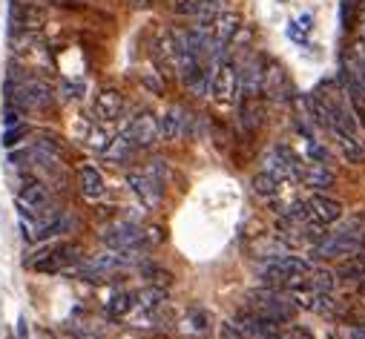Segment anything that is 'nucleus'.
Listing matches in <instances>:
<instances>
[{"instance_id":"f257e3e1","label":"nucleus","mask_w":365,"mask_h":339,"mask_svg":"<svg viewBox=\"0 0 365 339\" xmlns=\"http://www.w3.org/2000/svg\"><path fill=\"white\" fill-rule=\"evenodd\" d=\"M245 311L250 316H256L262 322H267V325L274 328H282L288 325V322H294V314H296V305L291 302L288 290H279V287H256L250 290V294L245 296Z\"/></svg>"},{"instance_id":"f03ea898","label":"nucleus","mask_w":365,"mask_h":339,"mask_svg":"<svg viewBox=\"0 0 365 339\" xmlns=\"http://www.w3.org/2000/svg\"><path fill=\"white\" fill-rule=\"evenodd\" d=\"M362 239L365 230H360L357 224H342L340 230H331L325 233L313 248H308L311 262H342L348 256H354L362 250Z\"/></svg>"},{"instance_id":"7ed1b4c3","label":"nucleus","mask_w":365,"mask_h":339,"mask_svg":"<svg viewBox=\"0 0 365 339\" xmlns=\"http://www.w3.org/2000/svg\"><path fill=\"white\" fill-rule=\"evenodd\" d=\"M167 164L162 158H153L147 167H141V170H133L130 175H126V184H130V190L138 196V201L144 204L147 210H155V207H162L164 201V187H167Z\"/></svg>"},{"instance_id":"20e7f679","label":"nucleus","mask_w":365,"mask_h":339,"mask_svg":"<svg viewBox=\"0 0 365 339\" xmlns=\"http://www.w3.org/2000/svg\"><path fill=\"white\" fill-rule=\"evenodd\" d=\"M311 259H302L296 253H285L279 259H267L259 265V279L265 287H279V290H288L294 285H299L305 279V273L311 270Z\"/></svg>"},{"instance_id":"39448f33","label":"nucleus","mask_w":365,"mask_h":339,"mask_svg":"<svg viewBox=\"0 0 365 339\" xmlns=\"http://www.w3.org/2000/svg\"><path fill=\"white\" fill-rule=\"evenodd\" d=\"M141 262V250H104V253H95L89 256V259H84L81 265H78L75 276L78 279H89V282H98V279H109L115 276V273L126 270Z\"/></svg>"},{"instance_id":"423d86ee","label":"nucleus","mask_w":365,"mask_h":339,"mask_svg":"<svg viewBox=\"0 0 365 339\" xmlns=\"http://www.w3.org/2000/svg\"><path fill=\"white\" fill-rule=\"evenodd\" d=\"M9 98L18 112H43L55 104V92L41 78H21L9 80Z\"/></svg>"},{"instance_id":"0eeeda50","label":"nucleus","mask_w":365,"mask_h":339,"mask_svg":"<svg viewBox=\"0 0 365 339\" xmlns=\"http://www.w3.org/2000/svg\"><path fill=\"white\" fill-rule=\"evenodd\" d=\"M81 262H84L81 248L67 241V245H49L38 250L35 256H29L26 265L38 273H75Z\"/></svg>"},{"instance_id":"6e6552de","label":"nucleus","mask_w":365,"mask_h":339,"mask_svg":"<svg viewBox=\"0 0 365 339\" xmlns=\"http://www.w3.org/2000/svg\"><path fill=\"white\" fill-rule=\"evenodd\" d=\"M101 241L109 248V250H147V233L141 228L138 221L133 219H121L115 224H107L101 230Z\"/></svg>"},{"instance_id":"1a4fd4ad","label":"nucleus","mask_w":365,"mask_h":339,"mask_svg":"<svg viewBox=\"0 0 365 339\" xmlns=\"http://www.w3.org/2000/svg\"><path fill=\"white\" fill-rule=\"evenodd\" d=\"M210 98L213 104L219 107H233L236 101H239V69H236L233 61H221L213 67L210 72Z\"/></svg>"},{"instance_id":"9d476101","label":"nucleus","mask_w":365,"mask_h":339,"mask_svg":"<svg viewBox=\"0 0 365 339\" xmlns=\"http://www.w3.org/2000/svg\"><path fill=\"white\" fill-rule=\"evenodd\" d=\"M299 161H302V158H299L291 147H285V144H274V147L265 150V155H262V170L267 175H274L276 182L291 184V182H296Z\"/></svg>"},{"instance_id":"9b49d317","label":"nucleus","mask_w":365,"mask_h":339,"mask_svg":"<svg viewBox=\"0 0 365 339\" xmlns=\"http://www.w3.org/2000/svg\"><path fill=\"white\" fill-rule=\"evenodd\" d=\"M18 210H21V216L29 219V221H38L43 216H49L52 213V193L46 190L41 182H29L18 193Z\"/></svg>"},{"instance_id":"f8f14e48","label":"nucleus","mask_w":365,"mask_h":339,"mask_svg":"<svg viewBox=\"0 0 365 339\" xmlns=\"http://www.w3.org/2000/svg\"><path fill=\"white\" fill-rule=\"evenodd\" d=\"M299 210H302L305 221L320 224V228H328L342 219V204L337 199H328L325 193H311L308 199L299 201Z\"/></svg>"},{"instance_id":"ddd939ff","label":"nucleus","mask_w":365,"mask_h":339,"mask_svg":"<svg viewBox=\"0 0 365 339\" xmlns=\"http://www.w3.org/2000/svg\"><path fill=\"white\" fill-rule=\"evenodd\" d=\"M236 69H239V92L245 95V98H262L267 61L262 55H247L242 67L236 63Z\"/></svg>"},{"instance_id":"4468645a","label":"nucleus","mask_w":365,"mask_h":339,"mask_svg":"<svg viewBox=\"0 0 365 339\" xmlns=\"http://www.w3.org/2000/svg\"><path fill=\"white\" fill-rule=\"evenodd\" d=\"M296 182L305 184L313 193H325V190L334 187L337 175L328 164H316V161H305L302 158V161H299V167H296Z\"/></svg>"},{"instance_id":"2eb2a0df","label":"nucleus","mask_w":365,"mask_h":339,"mask_svg":"<svg viewBox=\"0 0 365 339\" xmlns=\"http://www.w3.org/2000/svg\"><path fill=\"white\" fill-rule=\"evenodd\" d=\"M124 135L133 147H153L155 141H162V135H158V118L153 116V112H141V116H135L130 121Z\"/></svg>"},{"instance_id":"dca6fc26","label":"nucleus","mask_w":365,"mask_h":339,"mask_svg":"<svg viewBox=\"0 0 365 339\" xmlns=\"http://www.w3.org/2000/svg\"><path fill=\"white\" fill-rule=\"evenodd\" d=\"M190 121H193V116H190L184 107H170V109H164V116L158 118V135H162V141H176V138L187 135Z\"/></svg>"},{"instance_id":"f3484780","label":"nucleus","mask_w":365,"mask_h":339,"mask_svg":"<svg viewBox=\"0 0 365 339\" xmlns=\"http://www.w3.org/2000/svg\"><path fill=\"white\" fill-rule=\"evenodd\" d=\"M262 95H265V98L271 101V104L291 101V95H294V89H291V80H288V75H285V69L279 67V63H274V67L265 72Z\"/></svg>"},{"instance_id":"a211bd4d","label":"nucleus","mask_w":365,"mask_h":339,"mask_svg":"<svg viewBox=\"0 0 365 339\" xmlns=\"http://www.w3.org/2000/svg\"><path fill=\"white\" fill-rule=\"evenodd\" d=\"M121 112H124V95L118 89H101L98 95H95V101H92L95 121L109 124V121L121 118Z\"/></svg>"},{"instance_id":"6ab92c4d","label":"nucleus","mask_w":365,"mask_h":339,"mask_svg":"<svg viewBox=\"0 0 365 339\" xmlns=\"http://www.w3.org/2000/svg\"><path fill=\"white\" fill-rule=\"evenodd\" d=\"M181 331L190 333L193 339H204L210 331H213V316L208 308H199V305H193V308H187L184 316H181Z\"/></svg>"},{"instance_id":"aec40b11","label":"nucleus","mask_w":365,"mask_h":339,"mask_svg":"<svg viewBox=\"0 0 365 339\" xmlns=\"http://www.w3.org/2000/svg\"><path fill=\"white\" fill-rule=\"evenodd\" d=\"M331 138H334V144H337V150H340L342 161H348V164H354V167L365 161V147H362L360 135L342 133V130H331Z\"/></svg>"},{"instance_id":"412c9836","label":"nucleus","mask_w":365,"mask_h":339,"mask_svg":"<svg viewBox=\"0 0 365 339\" xmlns=\"http://www.w3.org/2000/svg\"><path fill=\"white\" fill-rule=\"evenodd\" d=\"M337 282H351V285H365V250L348 256V259L337 262L334 267Z\"/></svg>"},{"instance_id":"4be33fe9","label":"nucleus","mask_w":365,"mask_h":339,"mask_svg":"<svg viewBox=\"0 0 365 339\" xmlns=\"http://www.w3.org/2000/svg\"><path fill=\"white\" fill-rule=\"evenodd\" d=\"M78 190H81V196L89 199V201H98L104 193H107V184H104V175L95 170V167H81L78 170Z\"/></svg>"},{"instance_id":"5701e85b","label":"nucleus","mask_w":365,"mask_h":339,"mask_svg":"<svg viewBox=\"0 0 365 339\" xmlns=\"http://www.w3.org/2000/svg\"><path fill=\"white\" fill-rule=\"evenodd\" d=\"M63 333L69 339H107L109 328L101 325V322H89V319H69L63 325Z\"/></svg>"},{"instance_id":"b1692460","label":"nucleus","mask_w":365,"mask_h":339,"mask_svg":"<svg viewBox=\"0 0 365 339\" xmlns=\"http://www.w3.org/2000/svg\"><path fill=\"white\" fill-rule=\"evenodd\" d=\"M133 308H135V290L121 287L107 299V316L109 319H126L133 314Z\"/></svg>"},{"instance_id":"393cba45","label":"nucleus","mask_w":365,"mask_h":339,"mask_svg":"<svg viewBox=\"0 0 365 339\" xmlns=\"http://www.w3.org/2000/svg\"><path fill=\"white\" fill-rule=\"evenodd\" d=\"M305 287H313V290H322V294H334L337 287V276L331 267H322V265H311V270L305 273V279L299 282Z\"/></svg>"},{"instance_id":"a878e982","label":"nucleus","mask_w":365,"mask_h":339,"mask_svg":"<svg viewBox=\"0 0 365 339\" xmlns=\"http://www.w3.org/2000/svg\"><path fill=\"white\" fill-rule=\"evenodd\" d=\"M250 187H253V193H256L259 199H265V201H279L282 190H285V184H282V182H276L274 175H267L265 170H262V173H256V175H253Z\"/></svg>"},{"instance_id":"bb28decb","label":"nucleus","mask_w":365,"mask_h":339,"mask_svg":"<svg viewBox=\"0 0 365 339\" xmlns=\"http://www.w3.org/2000/svg\"><path fill=\"white\" fill-rule=\"evenodd\" d=\"M210 72H213L210 63H199V67H196L193 72L184 75L181 80H184L187 92H190V95H196V98H201V95H208V89H210Z\"/></svg>"},{"instance_id":"cd10ccee","label":"nucleus","mask_w":365,"mask_h":339,"mask_svg":"<svg viewBox=\"0 0 365 339\" xmlns=\"http://www.w3.org/2000/svg\"><path fill=\"white\" fill-rule=\"evenodd\" d=\"M285 253H294L285 241L279 239V236H274V239H259L256 245H253V256H259L262 262H267V259H279V256H285Z\"/></svg>"},{"instance_id":"c85d7f7f","label":"nucleus","mask_w":365,"mask_h":339,"mask_svg":"<svg viewBox=\"0 0 365 339\" xmlns=\"http://www.w3.org/2000/svg\"><path fill=\"white\" fill-rule=\"evenodd\" d=\"M262 98H245V104H242V112H239V116H242V124L247 127V130L253 133V130H259V127H262Z\"/></svg>"},{"instance_id":"c756f323","label":"nucleus","mask_w":365,"mask_h":339,"mask_svg":"<svg viewBox=\"0 0 365 339\" xmlns=\"http://www.w3.org/2000/svg\"><path fill=\"white\" fill-rule=\"evenodd\" d=\"M84 141L89 144V147H92L95 153H104V150H107V144L113 141V138L107 135V130H104V124H101V121H98V124L89 121V124H87V135H84Z\"/></svg>"},{"instance_id":"7c9ffc66","label":"nucleus","mask_w":365,"mask_h":339,"mask_svg":"<svg viewBox=\"0 0 365 339\" xmlns=\"http://www.w3.org/2000/svg\"><path fill=\"white\" fill-rule=\"evenodd\" d=\"M133 150H135V147H133V144H130V141H126V135L121 133V135H115L113 141H109V144H107V150H104L101 155H104L107 161H124V158H126V155H130Z\"/></svg>"},{"instance_id":"2f4dec72","label":"nucleus","mask_w":365,"mask_h":339,"mask_svg":"<svg viewBox=\"0 0 365 339\" xmlns=\"http://www.w3.org/2000/svg\"><path fill=\"white\" fill-rule=\"evenodd\" d=\"M357 9H360V0H340V26L348 32L357 21Z\"/></svg>"},{"instance_id":"473e14b6","label":"nucleus","mask_w":365,"mask_h":339,"mask_svg":"<svg viewBox=\"0 0 365 339\" xmlns=\"http://www.w3.org/2000/svg\"><path fill=\"white\" fill-rule=\"evenodd\" d=\"M305 161H316V164H325L328 153L322 150V144L316 138H305Z\"/></svg>"},{"instance_id":"72a5a7b5","label":"nucleus","mask_w":365,"mask_h":339,"mask_svg":"<svg viewBox=\"0 0 365 339\" xmlns=\"http://www.w3.org/2000/svg\"><path fill=\"white\" fill-rule=\"evenodd\" d=\"M279 339H316V336L305 325H291V322H288V325L279 328Z\"/></svg>"},{"instance_id":"f704fd0d","label":"nucleus","mask_w":365,"mask_h":339,"mask_svg":"<svg viewBox=\"0 0 365 339\" xmlns=\"http://www.w3.org/2000/svg\"><path fill=\"white\" fill-rule=\"evenodd\" d=\"M334 339H365V322H354V325H345L340 331L331 333Z\"/></svg>"},{"instance_id":"c9c22d12","label":"nucleus","mask_w":365,"mask_h":339,"mask_svg":"<svg viewBox=\"0 0 365 339\" xmlns=\"http://www.w3.org/2000/svg\"><path fill=\"white\" fill-rule=\"evenodd\" d=\"M26 133H29L26 124H14V127H6V133H3V138H0V141H3V147H14V144H18Z\"/></svg>"},{"instance_id":"e433bc0d","label":"nucleus","mask_w":365,"mask_h":339,"mask_svg":"<svg viewBox=\"0 0 365 339\" xmlns=\"http://www.w3.org/2000/svg\"><path fill=\"white\" fill-rule=\"evenodd\" d=\"M219 339H245L242 331L236 328V322L228 319V322H221V328H219Z\"/></svg>"},{"instance_id":"4c0bfd02","label":"nucleus","mask_w":365,"mask_h":339,"mask_svg":"<svg viewBox=\"0 0 365 339\" xmlns=\"http://www.w3.org/2000/svg\"><path fill=\"white\" fill-rule=\"evenodd\" d=\"M60 92H63V98H78V95L84 92V84H81V80H63Z\"/></svg>"},{"instance_id":"58836bf2","label":"nucleus","mask_w":365,"mask_h":339,"mask_svg":"<svg viewBox=\"0 0 365 339\" xmlns=\"http://www.w3.org/2000/svg\"><path fill=\"white\" fill-rule=\"evenodd\" d=\"M141 80H144V87H150L153 92H162V89H164V80L158 78L155 69H153V72H144V78H141Z\"/></svg>"},{"instance_id":"ea45409f","label":"nucleus","mask_w":365,"mask_h":339,"mask_svg":"<svg viewBox=\"0 0 365 339\" xmlns=\"http://www.w3.org/2000/svg\"><path fill=\"white\" fill-rule=\"evenodd\" d=\"M357 32H360V41L365 43V0H360V9H357V21H354Z\"/></svg>"},{"instance_id":"a19ab883","label":"nucleus","mask_w":365,"mask_h":339,"mask_svg":"<svg viewBox=\"0 0 365 339\" xmlns=\"http://www.w3.org/2000/svg\"><path fill=\"white\" fill-rule=\"evenodd\" d=\"M288 38H291V41H296V43H305V32H302V26L291 23V26H288Z\"/></svg>"},{"instance_id":"79ce46f5","label":"nucleus","mask_w":365,"mask_h":339,"mask_svg":"<svg viewBox=\"0 0 365 339\" xmlns=\"http://www.w3.org/2000/svg\"><path fill=\"white\" fill-rule=\"evenodd\" d=\"M18 339H29V325H26V316L18 319Z\"/></svg>"},{"instance_id":"37998d69","label":"nucleus","mask_w":365,"mask_h":339,"mask_svg":"<svg viewBox=\"0 0 365 339\" xmlns=\"http://www.w3.org/2000/svg\"><path fill=\"white\" fill-rule=\"evenodd\" d=\"M299 26H302V32H308L313 26V18H311V14H302V18H299Z\"/></svg>"}]
</instances>
